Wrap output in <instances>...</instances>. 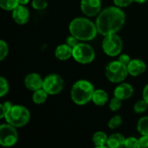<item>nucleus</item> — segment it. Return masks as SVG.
<instances>
[{
    "instance_id": "nucleus-1",
    "label": "nucleus",
    "mask_w": 148,
    "mask_h": 148,
    "mask_svg": "<svg viewBox=\"0 0 148 148\" xmlns=\"http://www.w3.org/2000/svg\"><path fill=\"white\" fill-rule=\"evenodd\" d=\"M126 14L121 8L108 6L99 13L96 17L95 24L98 33L103 36L117 34L125 25Z\"/></svg>"
},
{
    "instance_id": "nucleus-2",
    "label": "nucleus",
    "mask_w": 148,
    "mask_h": 148,
    "mask_svg": "<svg viewBox=\"0 0 148 148\" xmlns=\"http://www.w3.org/2000/svg\"><path fill=\"white\" fill-rule=\"evenodd\" d=\"M69 33L80 42L92 41L98 33L95 23L85 16L74 18L69 25Z\"/></svg>"
},
{
    "instance_id": "nucleus-3",
    "label": "nucleus",
    "mask_w": 148,
    "mask_h": 148,
    "mask_svg": "<svg viewBox=\"0 0 148 148\" xmlns=\"http://www.w3.org/2000/svg\"><path fill=\"white\" fill-rule=\"evenodd\" d=\"M94 85L87 80H78L75 82L70 91V97L73 102L79 106L88 104L92 101L95 92Z\"/></svg>"
},
{
    "instance_id": "nucleus-4",
    "label": "nucleus",
    "mask_w": 148,
    "mask_h": 148,
    "mask_svg": "<svg viewBox=\"0 0 148 148\" xmlns=\"http://www.w3.org/2000/svg\"><path fill=\"white\" fill-rule=\"evenodd\" d=\"M4 120L16 128L26 126L30 120L29 110L23 105H13L6 114Z\"/></svg>"
},
{
    "instance_id": "nucleus-5",
    "label": "nucleus",
    "mask_w": 148,
    "mask_h": 148,
    "mask_svg": "<svg viewBox=\"0 0 148 148\" xmlns=\"http://www.w3.org/2000/svg\"><path fill=\"white\" fill-rule=\"evenodd\" d=\"M105 74L108 80L113 83L123 82L129 75L127 65L121 63L119 60L110 62L106 66Z\"/></svg>"
},
{
    "instance_id": "nucleus-6",
    "label": "nucleus",
    "mask_w": 148,
    "mask_h": 148,
    "mask_svg": "<svg viewBox=\"0 0 148 148\" xmlns=\"http://www.w3.org/2000/svg\"><path fill=\"white\" fill-rule=\"evenodd\" d=\"M73 58L78 63L88 64L95 60V52L90 44L85 42H80L73 48Z\"/></svg>"
},
{
    "instance_id": "nucleus-7",
    "label": "nucleus",
    "mask_w": 148,
    "mask_h": 148,
    "mask_svg": "<svg viewBox=\"0 0 148 148\" xmlns=\"http://www.w3.org/2000/svg\"><path fill=\"white\" fill-rule=\"evenodd\" d=\"M101 46L107 56L114 57L121 55L123 49V41L119 35L111 34L104 36Z\"/></svg>"
},
{
    "instance_id": "nucleus-8",
    "label": "nucleus",
    "mask_w": 148,
    "mask_h": 148,
    "mask_svg": "<svg viewBox=\"0 0 148 148\" xmlns=\"http://www.w3.org/2000/svg\"><path fill=\"white\" fill-rule=\"evenodd\" d=\"M18 134L16 127L9 123H3L0 126V145L4 147H10L16 144Z\"/></svg>"
},
{
    "instance_id": "nucleus-9",
    "label": "nucleus",
    "mask_w": 148,
    "mask_h": 148,
    "mask_svg": "<svg viewBox=\"0 0 148 148\" xmlns=\"http://www.w3.org/2000/svg\"><path fill=\"white\" fill-rule=\"evenodd\" d=\"M42 88L49 95H58L64 88L63 78L57 74H50L43 78Z\"/></svg>"
},
{
    "instance_id": "nucleus-10",
    "label": "nucleus",
    "mask_w": 148,
    "mask_h": 148,
    "mask_svg": "<svg viewBox=\"0 0 148 148\" xmlns=\"http://www.w3.org/2000/svg\"><path fill=\"white\" fill-rule=\"evenodd\" d=\"M81 10L88 17H94L101 11V0H81Z\"/></svg>"
},
{
    "instance_id": "nucleus-11",
    "label": "nucleus",
    "mask_w": 148,
    "mask_h": 148,
    "mask_svg": "<svg viewBox=\"0 0 148 148\" xmlns=\"http://www.w3.org/2000/svg\"><path fill=\"white\" fill-rule=\"evenodd\" d=\"M12 19L16 23L19 25H23L27 23L29 20V10L26 5L19 4L12 11Z\"/></svg>"
},
{
    "instance_id": "nucleus-12",
    "label": "nucleus",
    "mask_w": 148,
    "mask_h": 148,
    "mask_svg": "<svg viewBox=\"0 0 148 148\" xmlns=\"http://www.w3.org/2000/svg\"><path fill=\"white\" fill-rule=\"evenodd\" d=\"M43 78L37 73H29L24 78V86L30 91H36L42 88Z\"/></svg>"
},
{
    "instance_id": "nucleus-13",
    "label": "nucleus",
    "mask_w": 148,
    "mask_h": 148,
    "mask_svg": "<svg viewBox=\"0 0 148 148\" xmlns=\"http://www.w3.org/2000/svg\"><path fill=\"white\" fill-rule=\"evenodd\" d=\"M134 93V87L127 82H121L114 91V96L121 99V101H127L130 99Z\"/></svg>"
},
{
    "instance_id": "nucleus-14",
    "label": "nucleus",
    "mask_w": 148,
    "mask_h": 148,
    "mask_svg": "<svg viewBox=\"0 0 148 148\" xmlns=\"http://www.w3.org/2000/svg\"><path fill=\"white\" fill-rule=\"evenodd\" d=\"M127 71L129 75L131 76H139L143 75L147 70V64L146 62L139 58L132 59L131 62L127 64Z\"/></svg>"
},
{
    "instance_id": "nucleus-15",
    "label": "nucleus",
    "mask_w": 148,
    "mask_h": 148,
    "mask_svg": "<svg viewBox=\"0 0 148 148\" xmlns=\"http://www.w3.org/2000/svg\"><path fill=\"white\" fill-rule=\"evenodd\" d=\"M55 56L60 61H67L73 57V48L66 42L60 44L55 49Z\"/></svg>"
},
{
    "instance_id": "nucleus-16",
    "label": "nucleus",
    "mask_w": 148,
    "mask_h": 148,
    "mask_svg": "<svg viewBox=\"0 0 148 148\" xmlns=\"http://www.w3.org/2000/svg\"><path fill=\"white\" fill-rule=\"evenodd\" d=\"M126 138L123 134L120 133H115L108 136L107 147L109 148L125 147Z\"/></svg>"
},
{
    "instance_id": "nucleus-17",
    "label": "nucleus",
    "mask_w": 148,
    "mask_h": 148,
    "mask_svg": "<svg viewBox=\"0 0 148 148\" xmlns=\"http://www.w3.org/2000/svg\"><path fill=\"white\" fill-rule=\"evenodd\" d=\"M92 101L98 107H102L108 101V95L103 89H95L93 95Z\"/></svg>"
},
{
    "instance_id": "nucleus-18",
    "label": "nucleus",
    "mask_w": 148,
    "mask_h": 148,
    "mask_svg": "<svg viewBox=\"0 0 148 148\" xmlns=\"http://www.w3.org/2000/svg\"><path fill=\"white\" fill-rule=\"evenodd\" d=\"M108 139V136L107 135V134L105 132L97 131L94 134L93 138H92V141H93L95 147L104 148L108 147H107Z\"/></svg>"
},
{
    "instance_id": "nucleus-19",
    "label": "nucleus",
    "mask_w": 148,
    "mask_h": 148,
    "mask_svg": "<svg viewBox=\"0 0 148 148\" xmlns=\"http://www.w3.org/2000/svg\"><path fill=\"white\" fill-rule=\"evenodd\" d=\"M49 95L46 92V90L43 88H42L37 89V90H36V91L33 92V95H32V101L35 104H37V105L42 104V103H44L47 101Z\"/></svg>"
},
{
    "instance_id": "nucleus-20",
    "label": "nucleus",
    "mask_w": 148,
    "mask_h": 148,
    "mask_svg": "<svg viewBox=\"0 0 148 148\" xmlns=\"http://www.w3.org/2000/svg\"><path fill=\"white\" fill-rule=\"evenodd\" d=\"M19 4V0H0V7L6 11H12Z\"/></svg>"
},
{
    "instance_id": "nucleus-21",
    "label": "nucleus",
    "mask_w": 148,
    "mask_h": 148,
    "mask_svg": "<svg viewBox=\"0 0 148 148\" xmlns=\"http://www.w3.org/2000/svg\"><path fill=\"white\" fill-rule=\"evenodd\" d=\"M137 130L141 135H148V116H144L139 120Z\"/></svg>"
},
{
    "instance_id": "nucleus-22",
    "label": "nucleus",
    "mask_w": 148,
    "mask_h": 148,
    "mask_svg": "<svg viewBox=\"0 0 148 148\" xmlns=\"http://www.w3.org/2000/svg\"><path fill=\"white\" fill-rule=\"evenodd\" d=\"M148 104L142 99V100H139L138 101L135 102L134 106V111L135 114H140L145 113L147 110Z\"/></svg>"
},
{
    "instance_id": "nucleus-23",
    "label": "nucleus",
    "mask_w": 148,
    "mask_h": 148,
    "mask_svg": "<svg viewBox=\"0 0 148 148\" xmlns=\"http://www.w3.org/2000/svg\"><path fill=\"white\" fill-rule=\"evenodd\" d=\"M122 124V118L120 115H114L108 123V126L110 129H116L119 127H121Z\"/></svg>"
},
{
    "instance_id": "nucleus-24",
    "label": "nucleus",
    "mask_w": 148,
    "mask_h": 148,
    "mask_svg": "<svg viewBox=\"0 0 148 148\" xmlns=\"http://www.w3.org/2000/svg\"><path fill=\"white\" fill-rule=\"evenodd\" d=\"M10 90V86L7 79H5L3 76L0 77V97L3 98L5 96Z\"/></svg>"
},
{
    "instance_id": "nucleus-25",
    "label": "nucleus",
    "mask_w": 148,
    "mask_h": 148,
    "mask_svg": "<svg viewBox=\"0 0 148 148\" xmlns=\"http://www.w3.org/2000/svg\"><path fill=\"white\" fill-rule=\"evenodd\" d=\"M122 101L121 99L114 96V98L111 99L110 101V103H109V108L111 111L113 112H117L121 109V106H122Z\"/></svg>"
},
{
    "instance_id": "nucleus-26",
    "label": "nucleus",
    "mask_w": 148,
    "mask_h": 148,
    "mask_svg": "<svg viewBox=\"0 0 148 148\" xmlns=\"http://www.w3.org/2000/svg\"><path fill=\"white\" fill-rule=\"evenodd\" d=\"M31 5L36 10H42L48 7V2L46 0H32Z\"/></svg>"
},
{
    "instance_id": "nucleus-27",
    "label": "nucleus",
    "mask_w": 148,
    "mask_h": 148,
    "mask_svg": "<svg viewBox=\"0 0 148 148\" xmlns=\"http://www.w3.org/2000/svg\"><path fill=\"white\" fill-rule=\"evenodd\" d=\"M9 54V46L7 42L3 40L0 41V61L4 60V58Z\"/></svg>"
},
{
    "instance_id": "nucleus-28",
    "label": "nucleus",
    "mask_w": 148,
    "mask_h": 148,
    "mask_svg": "<svg viewBox=\"0 0 148 148\" xmlns=\"http://www.w3.org/2000/svg\"><path fill=\"white\" fill-rule=\"evenodd\" d=\"M125 147L139 148L140 147L139 139H137V138H135V137H128V138H126Z\"/></svg>"
},
{
    "instance_id": "nucleus-29",
    "label": "nucleus",
    "mask_w": 148,
    "mask_h": 148,
    "mask_svg": "<svg viewBox=\"0 0 148 148\" xmlns=\"http://www.w3.org/2000/svg\"><path fill=\"white\" fill-rule=\"evenodd\" d=\"M13 104L10 101H4L3 103H2L0 105V108H1V115H0V118L1 119H4L6 114L10 111V109L12 108Z\"/></svg>"
},
{
    "instance_id": "nucleus-30",
    "label": "nucleus",
    "mask_w": 148,
    "mask_h": 148,
    "mask_svg": "<svg viewBox=\"0 0 148 148\" xmlns=\"http://www.w3.org/2000/svg\"><path fill=\"white\" fill-rule=\"evenodd\" d=\"M114 4L120 8H126L129 5H131L134 0H113Z\"/></svg>"
},
{
    "instance_id": "nucleus-31",
    "label": "nucleus",
    "mask_w": 148,
    "mask_h": 148,
    "mask_svg": "<svg viewBox=\"0 0 148 148\" xmlns=\"http://www.w3.org/2000/svg\"><path fill=\"white\" fill-rule=\"evenodd\" d=\"M79 42H80V41L76 37H75L74 36H72L71 34L66 38V43L68 45H69L70 47H72V48L75 47Z\"/></svg>"
},
{
    "instance_id": "nucleus-32",
    "label": "nucleus",
    "mask_w": 148,
    "mask_h": 148,
    "mask_svg": "<svg viewBox=\"0 0 148 148\" xmlns=\"http://www.w3.org/2000/svg\"><path fill=\"white\" fill-rule=\"evenodd\" d=\"M118 60H119L121 63H123V64H125V65L127 66V64L131 62L132 59L130 58V56H129L128 55H127V54H122V55H121V56H119Z\"/></svg>"
},
{
    "instance_id": "nucleus-33",
    "label": "nucleus",
    "mask_w": 148,
    "mask_h": 148,
    "mask_svg": "<svg viewBox=\"0 0 148 148\" xmlns=\"http://www.w3.org/2000/svg\"><path fill=\"white\" fill-rule=\"evenodd\" d=\"M140 147L147 148L148 147V135H141L139 139Z\"/></svg>"
},
{
    "instance_id": "nucleus-34",
    "label": "nucleus",
    "mask_w": 148,
    "mask_h": 148,
    "mask_svg": "<svg viewBox=\"0 0 148 148\" xmlns=\"http://www.w3.org/2000/svg\"><path fill=\"white\" fill-rule=\"evenodd\" d=\"M142 99L148 104V83L144 87L142 91Z\"/></svg>"
},
{
    "instance_id": "nucleus-35",
    "label": "nucleus",
    "mask_w": 148,
    "mask_h": 148,
    "mask_svg": "<svg viewBox=\"0 0 148 148\" xmlns=\"http://www.w3.org/2000/svg\"><path fill=\"white\" fill-rule=\"evenodd\" d=\"M29 0H19V3L23 5H27L29 3Z\"/></svg>"
},
{
    "instance_id": "nucleus-36",
    "label": "nucleus",
    "mask_w": 148,
    "mask_h": 148,
    "mask_svg": "<svg viewBox=\"0 0 148 148\" xmlns=\"http://www.w3.org/2000/svg\"><path fill=\"white\" fill-rule=\"evenodd\" d=\"M134 2H136V3H138L142 4V3H145L146 2H147V0H134Z\"/></svg>"
}]
</instances>
